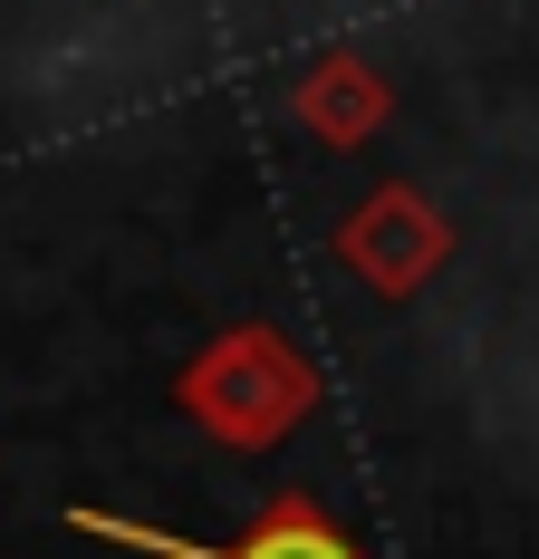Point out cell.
<instances>
[{
	"label": "cell",
	"mask_w": 539,
	"mask_h": 559,
	"mask_svg": "<svg viewBox=\"0 0 539 559\" xmlns=\"http://www.w3.org/2000/svg\"><path fill=\"white\" fill-rule=\"evenodd\" d=\"M173 405L193 435H213L221 453H279L309 415H319V367L270 329V319H241V329L203 337L183 367H173Z\"/></svg>",
	"instance_id": "cell-1"
},
{
	"label": "cell",
	"mask_w": 539,
	"mask_h": 559,
	"mask_svg": "<svg viewBox=\"0 0 539 559\" xmlns=\"http://www.w3.org/2000/svg\"><path fill=\"white\" fill-rule=\"evenodd\" d=\"M327 251H337V271L357 280V289L415 299L453 261V223L433 213V193H415V183H376L367 203H347V223L327 231Z\"/></svg>",
	"instance_id": "cell-2"
},
{
	"label": "cell",
	"mask_w": 539,
	"mask_h": 559,
	"mask_svg": "<svg viewBox=\"0 0 539 559\" xmlns=\"http://www.w3.org/2000/svg\"><path fill=\"white\" fill-rule=\"evenodd\" d=\"M385 116H395V87L367 49H319L289 78V126L309 145H367V135H385Z\"/></svg>",
	"instance_id": "cell-4"
},
{
	"label": "cell",
	"mask_w": 539,
	"mask_h": 559,
	"mask_svg": "<svg viewBox=\"0 0 539 559\" xmlns=\"http://www.w3.org/2000/svg\"><path fill=\"white\" fill-rule=\"evenodd\" d=\"M68 531L116 540V550H145V559H367L319 502H309V492H279V502H261V521H251L231 550H213V540H183V531H155V521H116V511H97V502H68Z\"/></svg>",
	"instance_id": "cell-3"
}]
</instances>
